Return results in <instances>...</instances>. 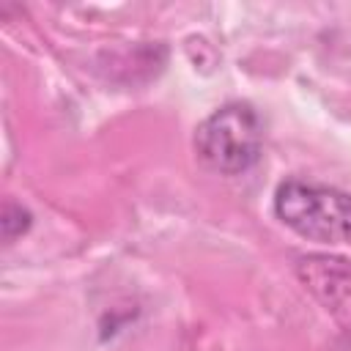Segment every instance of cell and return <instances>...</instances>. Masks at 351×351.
Returning a JSON list of instances; mask_svg holds the SVG:
<instances>
[{"instance_id": "6da1fadb", "label": "cell", "mask_w": 351, "mask_h": 351, "mask_svg": "<svg viewBox=\"0 0 351 351\" xmlns=\"http://www.w3.org/2000/svg\"><path fill=\"white\" fill-rule=\"evenodd\" d=\"M274 214L293 233L321 244H351V195L288 178L274 192Z\"/></svg>"}, {"instance_id": "7a4b0ae2", "label": "cell", "mask_w": 351, "mask_h": 351, "mask_svg": "<svg viewBox=\"0 0 351 351\" xmlns=\"http://www.w3.org/2000/svg\"><path fill=\"white\" fill-rule=\"evenodd\" d=\"M263 148L261 115L247 101H228L217 107L195 129L197 156L222 176H241L258 159Z\"/></svg>"}, {"instance_id": "3957f363", "label": "cell", "mask_w": 351, "mask_h": 351, "mask_svg": "<svg viewBox=\"0 0 351 351\" xmlns=\"http://www.w3.org/2000/svg\"><path fill=\"white\" fill-rule=\"evenodd\" d=\"M302 285L335 315V321L351 332V261L324 252H310L296 261Z\"/></svg>"}, {"instance_id": "277c9868", "label": "cell", "mask_w": 351, "mask_h": 351, "mask_svg": "<svg viewBox=\"0 0 351 351\" xmlns=\"http://www.w3.org/2000/svg\"><path fill=\"white\" fill-rule=\"evenodd\" d=\"M33 225V217L27 208H22L19 203H5L3 206V217H0V228H3V239L11 244L14 239H19L22 233H27Z\"/></svg>"}]
</instances>
